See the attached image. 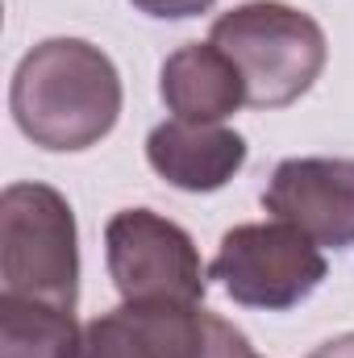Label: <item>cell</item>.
I'll use <instances>...</instances> for the list:
<instances>
[{
    "mask_svg": "<svg viewBox=\"0 0 354 358\" xmlns=\"http://www.w3.org/2000/svg\"><path fill=\"white\" fill-rule=\"evenodd\" d=\"M121 96V76L100 46L84 38H46L17 63L8 113L34 146L76 155L113 134Z\"/></svg>",
    "mask_w": 354,
    "mask_h": 358,
    "instance_id": "cell-1",
    "label": "cell"
},
{
    "mask_svg": "<svg viewBox=\"0 0 354 358\" xmlns=\"http://www.w3.org/2000/svg\"><path fill=\"white\" fill-rule=\"evenodd\" d=\"M208 42L229 55L246 84L250 108H288L313 88L325 71L330 42L325 29L283 0H246L221 13Z\"/></svg>",
    "mask_w": 354,
    "mask_h": 358,
    "instance_id": "cell-2",
    "label": "cell"
},
{
    "mask_svg": "<svg viewBox=\"0 0 354 358\" xmlns=\"http://www.w3.org/2000/svg\"><path fill=\"white\" fill-rule=\"evenodd\" d=\"M0 292L42 304H80V229L50 183H8L0 196Z\"/></svg>",
    "mask_w": 354,
    "mask_h": 358,
    "instance_id": "cell-3",
    "label": "cell"
},
{
    "mask_svg": "<svg viewBox=\"0 0 354 358\" xmlns=\"http://www.w3.org/2000/svg\"><path fill=\"white\" fill-rule=\"evenodd\" d=\"M208 275L221 279L225 296L242 308L288 313L325 283L330 263L313 238L271 217V221L234 225L221 238Z\"/></svg>",
    "mask_w": 354,
    "mask_h": 358,
    "instance_id": "cell-4",
    "label": "cell"
},
{
    "mask_svg": "<svg viewBox=\"0 0 354 358\" xmlns=\"http://www.w3.org/2000/svg\"><path fill=\"white\" fill-rule=\"evenodd\" d=\"M104 263L125 304H204L208 296V271L192 234L155 208L108 217Z\"/></svg>",
    "mask_w": 354,
    "mask_h": 358,
    "instance_id": "cell-5",
    "label": "cell"
},
{
    "mask_svg": "<svg viewBox=\"0 0 354 358\" xmlns=\"http://www.w3.org/2000/svg\"><path fill=\"white\" fill-rule=\"evenodd\" d=\"M250 342L204 304H121L84 325L76 358H250Z\"/></svg>",
    "mask_w": 354,
    "mask_h": 358,
    "instance_id": "cell-6",
    "label": "cell"
},
{
    "mask_svg": "<svg viewBox=\"0 0 354 358\" xmlns=\"http://www.w3.org/2000/svg\"><path fill=\"white\" fill-rule=\"evenodd\" d=\"M263 208L317 246H354V159H283L263 187Z\"/></svg>",
    "mask_w": 354,
    "mask_h": 358,
    "instance_id": "cell-7",
    "label": "cell"
},
{
    "mask_svg": "<svg viewBox=\"0 0 354 358\" xmlns=\"http://www.w3.org/2000/svg\"><path fill=\"white\" fill-rule=\"evenodd\" d=\"M146 163L179 192H217L246 167V138L221 121H163L146 138Z\"/></svg>",
    "mask_w": 354,
    "mask_h": 358,
    "instance_id": "cell-8",
    "label": "cell"
},
{
    "mask_svg": "<svg viewBox=\"0 0 354 358\" xmlns=\"http://www.w3.org/2000/svg\"><path fill=\"white\" fill-rule=\"evenodd\" d=\"M159 96L179 121H225L246 104V84L225 50L213 42H187L163 59Z\"/></svg>",
    "mask_w": 354,
    "mask_h": 358,
    "instance_id": "cell-9",
    "label": "cell"
},
{
    "mask_svg": "<svg viewBox=\"0 0 354 358\" xmlns=\"http://www.w3.org/2000/svg\"><path fill=\"white\" fill-rule=\"evenodd\" d=\"M84 325L71 308L0 292V358H76Z\"/></svg>",
    "mask_w": 354,
    "mask_h": 358,
    "instance_id": "cell-10",
    "label": "cell"
},
{
    "mask_svg": "<svg viewBox=\"0 0 354 358\" xmlns=\"http://www.w3.org/2000/svg\"><path fill=\"white\" fill-rule=\"evenodd\" d=\"M129 4L146 17H159V21H187V17L208 13L217 0H129Z\"/></svg>",
    "mask_w": 354,
    "mask_h": 358,
    "instance_id": "cell-11",
    "label": "cell"
},
{
    "mask_svg": "<svg viewBox=\"0 0 354 358\" xmlns=\"http://www.w3.org/2000/svg\"><path fill=\"white\" fill-rule=\"evenodd\" d=\"M309 358H354V334H342V338H330L321 342Z\"/></svg>",
    "mask_w": 354,
    "mask_h": 358,
    "instance_id": "cell-12",
    "label": "cell"
},
{
    "mask_svg": "<svg viewBox=\"0 0 354 358\" xmlns=\"http://www.w3.org/2000/svg\"><path fill=\"white\" fill-rule=\"evenodd\" d=\"M250 358H259V355H250Z\"/></svg>",
    "mask_w": 354,
    "mask_h": 358,
    "instance_id": "cell-13",
    "label": "cell"
}]
</instances>
